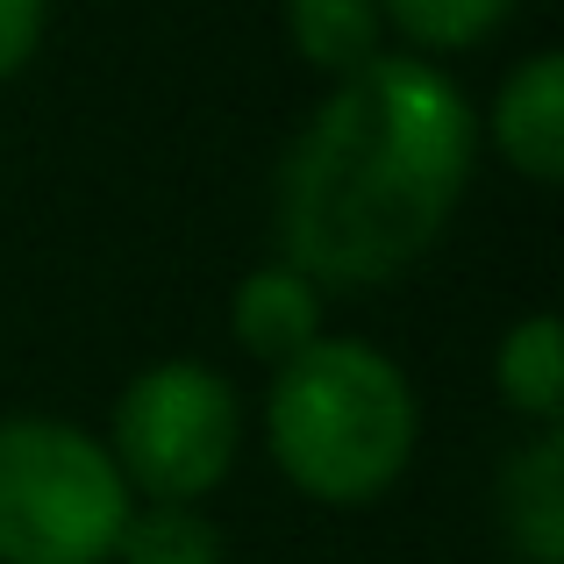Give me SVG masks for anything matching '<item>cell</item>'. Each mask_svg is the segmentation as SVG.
Returning <instances> with one entry per match:
<instances>
[{"label":"cell","mask_w":564,"mask_h":564,"mask_svg":"<svg viewBox=\"0 0 564 564\" xmlns=\"http://www.w3.org/2000/svg\"><path fill=\"white\" fill-rule=\"evenodd\" d=\"M479 172V108L443 65L386 51L336 79L272 180L279 258L322 293H372L443 243Z\"/></svg>","instance_id":"6da1fadb"},{"label":"cell","mask_w":564,"mask_h":564,"mask_svg":"<svg viewBox=\"0 0 564 564\" xmlns=\"http://www.w3.org/2000/svg\"><path fill=\"white\" fill-rule=\"evenodd\" d=\"M414 379L365 336H322L264 386V451L293 494L322 508H372L414 465Z\"/></svg>","instance_id":"7a4b0ae2"},{"label":"cell","mask_w":564,"mask_h":564,"mask_svg":"<svg viewBox=\"0 0 564 564\" xmlns=\"http://www.w3.org/2000/svg\"><path fill=\"white\" fill-rule=\"evenodd\" d=\"M108 443L65 414H0V564H108L129 522Z\"/></svg>","instance_id":"3957f363"},{"label":"cell","mask_w":564,"mask_h":564,"mask_svg":"<svg viewBox=\"0 0 564 564\" xmlns=\"http://www.w3.org/2000/svg\"><path fill=\"white\" fill-rule=\"evenodd\" d=\"M100 443H108L129 500L207 508V494H221L243 457V393L221 365L158 358L115 393Z\"/></svg>","instance_id":"277c9868"},{"label":"cell","mask_w":564,"mask_h":564,"mask_svg":"<svg viewBox=\"0 0 564 564\" xmlns=\"http://www.w3.org/2000/svg\"><path fill=\"white\" fill-rule=\"evenodd\" d=\"M494 143V158L529 186L564 180V57L529 51L508 79L494 86L479 115V151Z\"/></svg>","instance_id":"5b68a950"},{"label":"cell","mask_w":564,"mask_h":564,"mask_svg":"<svg viewBox=\"0 0 564 564\" xmlns=\"http://www.w3.org/2000/svg\"><path fill=\"white\" fill-rule=\"evenodd\" d=\"M229 336L243 358H258L264 372H279L286 358H301L307 344L329 336V293L307 272H293L286 258H264L236 279L229 293Z\"/></svg>","instance_id":"8992f818"},{"label":"cell","mask_w":564,"mask_h":564,"mask_svg":"<svg viewBox=\"0 0 564 564\" xmlns=\"http://www.w3.org/2000/svg\"><path fill=\"white\" fill-rule=\"evenodd\" d=\"M500 536L522 564H564V429H529L500 465Z\"/></svg>","instance_id":"52a82bcc"},{"label":"cell","mask_w":564,"mask_h":564,"mask_svg":"<svg viewBox=\"0 0 564 564\" xmlns=\"http://www.w3.org/2000/svg\"><path fill=\"white\" fill-rule=\"evenodd\" d=\"M494 393L529 429H564V322L551 307L508 322L494 344Z\"/></svg>","instance_id":"ba28073f"},{"label":"cell","mask_w":564,"mask_h":564,"mask_svg":"<svg viewBox=\"0 0 564 564\" xmlns=\"http://www.w3.org/2000/svg\"><path fill=\"white\" fill-rule=\"evenodd\" d=\"M286 43L329 86L393 51L386 22H379V0H286Z\"/></svg>","instance_id":"9c48e42d"},{"label":"cell","mask_w":564,"mask_h":564,"mask_svg":"<svg viewBox=\"0 0 564 564\" xmlns=\"http://www.w3.org/2000/svg\"><path fill=\"white\" fill-rule=\"evenodd\" d=\"M522 0H379L386 43H400L408 57H465L479 43H494L514 22Z\"/></svg>","instance_id":"30bf717a"},{"label":"cell","mask_w":564,"mask_h":564,"mask_svg":"<svg viewBox=\"0 0 564 564\" xmlns=\"http://www.w3.org/2000/svg\"><path fill=\"white\" fill-rule=\"evenodd\" d=\"M108 564H229V536L207 508L186 500H137Z\"/></svg>","instance_id":"8fae6325"},{"label":"cell","mask_w":564,"mask_h":564,"mask_svg":"<svg viewBox=\"0 0 564 564\" xmlns=\"http://www.w3.org/2000/svg\"><path fill=\"white\" fill-rule=\"evenodd\" d=\"M51 36V0H0V86L22 79Z\"/></svg>","instance_id":"7c38bea8"}]
</instances>
